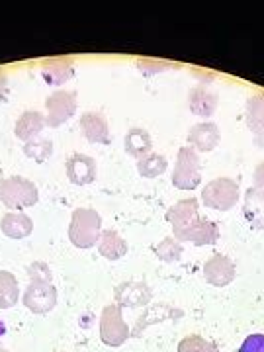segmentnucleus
Instances as JSON below:
<instances>
[{
	"label": "nucleus",
	"instance_id": "nucleus-27",
	"mask_svg": "<svg viewBox=\"0 0 264 352\" xmlns=\"http://www.w3.org/2000/svg\"><path fill=\"white\" fill-rule=\"evenodd\" d=\"M182 252H184V249H182V243H180V241H176L175 237H164V239L155 247V254H157V258L166 264L178 263V261L182 258Z\"/></svg>",
	"mask_w": 264,
	"mask_h": 352
},
{
	"label": "nucleus",
	"instance_id": "nucleus-2",
	"mask_svg": "<svg viewBox=\"0 0 264 352\" xmlns=\"http://www.w3.org/2000/svg\"><path fill=\"white\" fill-rule=\"evenodd\" d=\"M39 201L38 186L24 176L0 178V204L8 210H24Z\"/></svg>",
	"mask_w": 264,
	"mask_h": 352
},
{
	"label": "nucleus",
	"instance_id": "nucleus-13",
	"mask_svg": "<svg viewBox=\"0 0 264 352\" xmlns=\"http://www.w3.org/2000/svg\"><path fill=\"white\" fill-rule=\"evenodd\" d=\"M200 201L196 198H186V200L176 201L175 206L168 208V212L164 215V219L173 227V235L180 233L182 229H186L190 223H194L200 217Z\"/></svg>",
	"mask_w": 264,
	"mask_h": 352
},
{
	"label": "nucleus",
	"instance_id": "nucleus-14",
	"mask_svg": "<svg viewBox=\"0 0 264 352\" xmlns=\"http://www.w3.org/2000/svg\"><path fill=\"white\" fill-rule=\"evenodd\" d=\"M221 141V131L214 122H201L190 127L188 143L196 153H210Z\"/></svg>",
	"mask_w": 264,
	"mask_h": 352
},
{
	"label": "nucleus",
	"instance_id": "nucleus-8",
	"mask_svg": "<svg viewBox=\"0 0 264 352\" xmlns=\"http://www.w3.org/2000/svg\"><path fill=\"white\" fill-rule=\"evenodd\" d=\"M184 315L182 309H178L170 303H155V305H147V309L139 315L135 325L131 329V337L138 339L145 333V329L153 327V325H159L164 321H176Z\"/></svg>",
	"mask_w": 264,
	"mask_h": 352
},
{
	"label": "nucleus",
	"instance_id": "nucleus-28",
	"mask_svg": "<svg viewBox=\"0 0 264 352\" xmlns=\"http://www.w3.org/2000/svg\"><path fill=\"white\" fill-rule=\"evenodd\" d=\"M178 352H219L214 340H208L200 335H188L178 342Z\"/></svg>",
	"mask_w": 264,
	"mask_h": 352
},
{
	"label": "nucleus",
	"instance_id": "nucleus-12",
	"mask_svg": "<svg viewBox=\"0 0 264 352\" xmlns=\"http://www.w3.org/2000/svg\"><path fill=\"white\" fill-rule=\"evenodd\" d=\"M65 173H67V178L76 184V186H87V184H92L96 180V175H98V168H96V161L88 155H82V153H75L67 159L65 163Z\"/></svg>",
	"mask_w": 264,
	"mask_h": 352
},
{
	"label": "nucleus",
	"instance_id": "nucleus-32",
	"mask_svg": "<svg viewBox=\"0 0 264 352\" xmlns=\"http://www.w3.org/2000/svg\"><path fill=\"white\" fill-rule=\"evenodd\" d=\"M252 143H254L256 147L264 149V129H263V131H258V133H254V139H252Z\"/></svg>",
	"mask_w": 264,
	"mask_h": 352
},
{
	"label": "nucleus",
	"instance_id": "nucleus-6",
	"mask_svg": "<svg viewBox=\"0 0 264 352\" xmlns=\"http://www.w3.org/2000/svg\"><path fill=\"white\" fill-rule=\"evenodd\" d=\"M22 302H24L25 309H30L36 315H45L53 311L57 305V288H55L53 280H30Z\"/></svg>",
	"mask_w": 264,
	"mask_h": 352
},
{
	"label": "nucleus",
	"instance_id": "nucleus-16",
	"mask_svg": "<svg viewBox=\"0 0 264 352\" xmlns=\"http://www.w3.org/2000/svg\"><path fill=\"white\" fill-rule=\"evenodd\" d=\"M243 217L254 231L264 229V190L249 188L243 198Z\"/></svg>",
	"mask_w": 264,
	"mask_h": 352
},
{
	"label": "nucleus",
	"instance_id": "nucleus-15",
	"mask_svg": "<svg viewBox=\"0 0 264 352\" xmlns=\"http://www.w3.org/2000/svg\"><path fill=\"white\" fill-rule=\"evenodd\" d=\"M80 131L88 143H110V126L102 112H87L80 118Z\"/></svg>",
	"mask_w": 264,
	"mask_h": 352
},
{
	"label": "nucleus",
	"instance_id": "nucleus-23",
	"mask_svg": "<svg viewBox=\"0 0 264 352\" xmlns=\"http://www.w3.org/2000/svg\"><path fill=\"white\" fill-rule=\"evenodd\" d=\"M75 75V71H73V67L71 63H67L63 59H59V61H51V63L43 65V69H41V76H43V80L51 85V87H59V85H63L67 82L71 76Z\"/></svg>",
	"mask_w": 264,
	"mask_h": 352
},
{
	"label": "nucleus",
	"instance_id": "nucleus-20",
	"mask_svg": "<svg viewBox=\"0 0 264 352\" xmlns=\"http://www.w3.org/2000/svg\"><path fill=\"white\" fill-rule=\"evenodd\" d=\"M124 147H126V153L133 159H143L145 155L153 153V139L151 133L143 127H131L126 133V139H124Z\"/></svg>",
	"mask_w": 264,
	"mask_h": 352
},
{
	"label": "nucleus",
	"instance_id": "nucleus-4",
	"mask_svg": "<svg viewBox=\"0 0 264 352\" xmlns=\"http://www.w3.org/2000/svg\"><path fill=\"white\" fill-rule=\"evenodd\" d=\"M98 327H100V340L106 346L118 349L127 339H131V329L124 321V307L118 303H110L102 309Z\"/></svg>",
	"mask_w": 264,
	"mask_h": 352
},
{
	"label": "nucleus",
	"instance_id": "nucleus-30",
	"mask_svg": "<svg viewBox=\"0 0 264 352\" xmlns=\"http://www.w3.org/2000/svg\"><path fill=\"white\" fill-rule=\"evenodd\" d=\"M239 352H264V335L263 333H252L241 342Z\"/></svg>",
	"mask_w": 264,
	"mask_h": 352
},
{
	"label": "nucleus",
	"instance_id": "nucleus-22",
	"mask_svg": "<svg viewBox=\"0 0 264 352\" xmlns=\"http://www.w3.org/2000/svg\"><path fill=\"white\" fill-rule=\"evenodd\" d=\"M20 300V284L10 270H0V309H10Z\"/></svg>",
	"mask_w": 264,
	"mask_h": 352
},
{
	"label": "nucleus",
	"instance_id": "nucleus-7",
	"mask_svg": "<svg viewBox=\"0 0 264 352\" xmlns=\"http://www.w3.org/2000/svg\"><path fill=\"white\" fill-rule=\"evenodd\" d=\"M76 92L75 90H55L53 94L47 96L45 100V108H47V116H45V124L47 127H59L63 126L65 122H69L76 112Z\"/></svg>",
	"mask_w": 264,
	"mask_h": 352
},
{
	"label": "nucleus",
	"instance_id": "nucleus-1",
	"mask_svg": "<svg viewBox=\"0 0 264 352\" xmlns=\"http://www.w3.org/2000/svg\"><path fill=\"white\" fill-rule=\"evenodd\" d=\"M102 235V217L92 208H76L69 223V241L76 249H92Z\"/></svg>",
	"mask_w": 264,
	"mask_h": 352
},
{
	"label": "nucleus",
	"instance_id": "nucleus-31",
	"mask_svg": "<svg viewBox=\"0 0 264 352\" xmlns=\"http://www.w3.org/2000/svg\"><path fill=\"white\" fill-rule=\"evenodd\" d=\"M252 180H254V188L264 190V161L261 164H256L254 175H252Z\"/></svg>",
	"mask_w": 264,
	"mask_h": 352
},
{
	"label": "nucleus",
	"instance_id": "nucleus-9",
	"mask_svg": "<svg viewBox=\"0 0 264 352\" xmlns=\"http://www.w3.org/2000/svg\"><path fill=\"white\" fill-rule=\"evenodd\" d=\"M204 278L215 288H226L237 278V266L227 254H214L204 263Z\"/></svg>",
	"mask_w": 264,
	"mask_h": 352
},
{
	"label": "nucleus",
	"instance_id": "nucleus-18",
	"mask_svg": "<svg viewBox=\"0 0 264 352\" xmlns=\"http://www.w3.org/2000/svg\"><path fill=\"white\" fill-rule=\"evenodd\" d=\"M217 94L206 87H196L190 90L188 108L198 118H212L217 110Z\"/></svg>",
	"mask_w": 264,
	"mask_h": 352
},
{
	"label": "nucleus",
	"instance_id": "nucleus-11",
	"mask_svg": "<svg viewBox=\"0 0 264 352\" xmlns=\"http://www.w3.org/2000/svg\"><path fill=\"white\" fill-rule=\"evenodd\" d=\"M113 300L122 307H147L153 300V292L149 284L145 282H133L127 280L118 284L113 289Z\"/></svg>",
	"mask_w": 264,
	"mask_h": 352
},
{
	"label": "nucleus",
	"instance_id": "nucleus-3",
	"mask_svg": "<svg viewBox=\"0 0 264 352\" xmlns=\"http://www.w3.org/2000/svg\"><path fill=\"white\" fill-rule=\"evenodd\" d=\"M241 198L239 184L233 178H215L201 190V204L215 212H229L237 206Z\"/></svg>",
	"mask_w": 264,
	"mask_h": 352
},
{
	"label": "nucleus",
	"instance_id": "nucleus-25",
	"mask_svg": "<svg viewBox=\"0 0 264 352\" xmlns=\"http://www.w3.org/2000/svg\"><path fill=\"white\" fill-rule=\"evenodd\" d=\"M247 126L252 135L264 129V92L252 94L247 102Z\"/></svg>",
	"mask_w": 264,
	"mask_h": 352
},
{
	"label": "nucleus",
	"instance_id": "nucleus-17",
	"mask_svg": "<svg viewBox=\"0 0 264 352\" xmlns=\"http://www.w3.org/2000/svg\"><path fill=\"white\" fill-rule=\"evenodd\" d=\"M0 231L8 239H25L34 231V221L24 212H8L0 219Z\"/></svg>",
	"mask_w": 264,
	"mask_h": 352
},
{
	"label": "nucleus",
	"instance_id": "nucleus-33",
	"mask_svg": "<svg viewBox=\"0 0 264 352\" xmlns=\"http://www.w3.org/2000/svg\"><path fill=\"white\" fill-rule=\"evenodd\" d=\"M0 352H10V351H6V349H2V346H0Z\"/></svg>",
	"mask_w": 264,
	"mask_h": 352
},
{
	"label": "nucleus",
	"instance_id": "nucleus-10",
	"mask_svg": "<svg viewBox=\"0 0 264 352\" xmlns=\"http://www.w3.org/2000/svg\"><path fill=\"white\" fill-rule=\"evenodd\" d=\"M180 243H192L196 247H206V245H215L219 239V227L212 219L198 217L194 223H190L186 229H182L180 233L173 235Z\"/></svg>",
	"mask_w": 264,
	"mask_h": 352
},
{
	"label": "nucleus",
	"instance_id": "nucleus-21",
	"mask_svg": "<svg viewBox=\"0 0 264 352\" xmlns=\"http://www.w3.org/2000/svg\"><path fill=\"white\" fill-rule=\"evenodd\" d=\"M96 247H98V252H100L102 258H108V261H120V258H124L127 254L126 239L118 231H112V229L102 231Z\"/></svg>",
	"mask_w": 264,
	"mask_h": 352
},
{
	"label": "nucleus",
	"instance_id": "nucleus-19",
	"mask_svg": "<svg viewBox=\"0 0 264 352\" xmlns=\"http://www.w3.org/2000/svg\"><path fill=\"white\" fill-rule=\"evenodd\" d=\"M47 126L45 124V116L41 112H36V110H28L24 112L20 118H18V122H16V127H14V133H16V138L20 139V141H32V139H38L39 133L43 131V127Z\"/></svg>",
	"mask_w": 264,
	"mask_h": 352
},
{
	"label": "nucleus",
	"instance_id": "nucleus-24",
	"mask_svg": "<svg viewBox=\"0 0 264 352\" xmlns=\"http://www.w3.org/2000/svg\"><path fill=\"white\" fill-rule=\"evenodd\" d=\"M166 168H168V161L161 153L153 151L138 161V173L143 178H157V176L164 175Z\"/></svg>",
	"mask_w": 264,
	"mask_h": 352
},
{
	"label": "nucleus",
	"instance_id": "nucleus-29",
	"mask_svg": "<svg viewBox=\"0 0 264 352\" xmlns=\"http://www.w3.org/2000/svg\"><path fill=\"white\" fill-rule=\"evenodd\" d=\"M28 276L30 280H53V272L43 261H36L28 266Z\"/></svg>",
	"mask_w": 264,
	"mask_h": 352
},
{
	"label": "nucleus",
	"instance_id": "nucleus-5",
	"mask_svg": "<svg viewBox=\"0 0 264 352\" xmlns=\"http://www.w3.org/2000/svg\"><path fill=\"white\" fill-rule=\"evenodd\" d=\"M201 184V164L198 153L192 147H180L176 155V164L173 170V186L184 192H192Z\"/></svg>",
	"mask_w": 264,
	"mask_h": 352
},
{
	"label": "nucleus",
	"instance_id": "nucleus-26",
	"mask_svg": "<svg viewBox=\"0 0 264 352\" xmlns=\"http://www.w3.org/2000/svg\"><path fill=\"white\" fill-rule=\"evenodd\" d=\"M24 155L36 163H45L53 155V141L41 138L32 139V141L24 143Z\"/></svg>",
	"mask_w": 264,
	"mask_h": 352
}]
</instances>
